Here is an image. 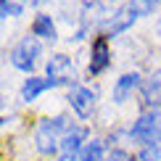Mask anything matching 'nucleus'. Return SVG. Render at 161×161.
<instances>
[{
    "label": "nucleus",
    "instance_id": "f257e3e1",
    "mask_svg": "<svg viewBox=\"0 0 161 161\" xmlns=\"http://www.w3.org/2000/svg\"><path fill=\"white\" fill-rule=\"evenodd\" d=\"M69 119L66 116H53V119H45L42 124L37 127V135H35V143H37V151L50 156L61 148V140L64 135L69 132Z\"/></svg>",
    "mask_w": 161,
    "mask_h": 161
},
{
    "label": "nucleus",
    "instance_id": "f8f14e48",
    "mask_svg": "<svg viewBox=\"0 0 161 161\" xmlns=\"http://www.w3.org/2000/svg\"><path fill=\"white\" fill-rule=\"evenodd\" d=\"M143 98H145V103H158V98H161V71H153L148 79H143Z\"/></svg>",
    "mask_w": 161,
    "mask_h": 161
},
{
    "label": "nucleus",
    "instance_id": "f3484780",
    "mask_svg": "<svg viewBox=\"0 0 161 161\" xmlns=\"http://www.w3.org/2000/svg\"><path fill=\"white\" fill-rule=\"evenodd\" d=\"M45 3V0H32V5H42Z\"/></svg>",
    "mask_w": 161,
    "mask_h": 161
},
{
    "label": "nucleus",
    "instance_id": "1a4fd4ad",
    "mask_svg": "<svg viewBox=\"0 0 161 161\" xmlns=\"http://www.w3.org/2000/svg\"><path fill=\"white\" fill-rule=\"evenodd\" d=\"M50 87H56L50 79L29 77V79H24V85H21V100H24V103H32V100H37L45 90H50Z\"/></svg>",
    "mask_w": 161,
    "mask_h": 161
},
{
    "label": "nucleus",
    "instance_id": "39448f33",
    "mask_svg": "<svg viewBox=\"0 0 161 161\" xmlns=\"http://www.w3.org/2000/svg\"><path fill=\"white\" fill-rule=\"evenodd\" d=\"M95 90H90V87H82V85H77L74 90H71V95H69V103H71V108H74V114L79 119H90V114L92 108H95Z\"/></svg>",
    "mask_w": 161,
    "mask_h": 161
},
{
    "label": "nucleus",
    "instance_id": "7ed1b4c3",
    "mask_svg": "<svg viewBox=\"0 0 161 161\" xmlns=\"http://www.w3.org/2000/svg\"><path fill=\"white\" fill-rule=\"evenodd\" d=\"M132 140H137L140 145H151L156 143V137L161 135V114L158 111H145L137 116V122L130 130Z\"/></svg>",
    "mask_w": 161,
    "mask_h": 161
},
{
    "label": "nucleus",
    "instance_id": "2eb2a0df",
    "mask_svg": "<svg viewBox=\"0 0 161 161\" xmlns=\"http://www.w3.org/2000/svg\"><path fill=\"white\" fill-rule=\"evenodd\" d=\"M24 13V5L13 3V0H0V16L8 19V16H21Z\"/></svg>",
    "mask_w": 161,
    "mask_h": 161
},
{
    "label": "nucleus",
    "instance_id": "a211bd4d",
    "mask_svg": "<svg viewBox=\"0 0 161 161\" xmlns=\"http://www.w3.org/2000/svg\"><path fill=\"white\" fill-rule=\"evenodd\" d=\"M13 3H19V5H24V3H26V0H13Z\"/></svg>",
    "mask_w": 161,
    "mask_h": 161
},
{
    "label": "nucleus",
    "instance_id": "9b49d317",
    "mask_svg": "<svg viewBox=\"0 0 161 161\" xmlns=\"http://www.w3.org/2000/svg\"><path fill=\"white\" fill-rule=\"evenodd\" d=\"M32 37H42L48 42H56L58 32H56V24H53V19L48 13H37L35 24H32Z\"/></svg>",
    "mask_w": 161,
    "mask_h": 161
},
{
    "label": "nucleus",
    "instance_id": "0eeeda50",
    "mask_svg": "<svg viewBox=\"0 0 161 161\" xmlns=\"http://www.w3.org/2000/svg\"><path fill=\"white\" fill-rule=\"evenodd\" d=\"M108 64H111L108 40L106 37H95L92 40V50H90V74H100Z\"/></svg>",
    "mask_w": 161,
    "mask_h": 161
},
{
    "label": "nucleus",
    "instance_id": "4468645a",
    "mask_svg": "<svg viewBox=\"0 0 161 161\" xmlns=\"http://www.w3.org/2000/svg\"><path fill=\"white\" fill-rule=\"evenodd\" d=\"M161 158V145L151 143V145H143L137 153V161H158Z\"/></svg>",
    "mask_w": 161,
    "mask_h": 161
},
{
    "label": "nucleus",
    "instance_id": "6e6552de",
    "mask_svg": "<svg viewBox=\"0 0 161 161\" xmlns=\"http://www.w3.org/2000/svg\"><path fill=\"white\" fill-rule=\"evenodd\" d=\"M143 82V77L137 74V71H127L116 79V85H114V103H124V100H130V95L140 87Z\"/></svg>",
    "mask_w": 161,
    "mask_h": 161
},
{
    "label": "nucleus",
    "instance_id": "423d86ee",
    "mask_svg": "<svg viewBox=\"0 0 161 161\" xmlns=\"http://www.w3.org/2000/svg\"><path fill=\"white\" fill-rule=\"evenodd\" d=\"M137 13H135V8H132V3H124L122 8H116L114 11V16L106 21V32L108 35H122V32H127L132 24L137 21Z\"/></svg>",
    "mask_w": 161,
    "mask_h": 161
},
{
    "label": "nucleus",
    "instance_id": "aec40b11",
    "mask_svg": "<svg viewBox=\"0 0 161 161\" xmlns=\"http://www.w3.org/2000/svg\"><path fill=\"white\" fill-rule=\"evenodd\" d=\"M158 106H161V98H158Z\"/></svg>",
    "mask_w": 161,
    "mask_h": 161
},
{
    "label": "nucleus",
    "instance_id": "ddd939ff",
    "mask_svg": "<svg viewBox=\"0 0 161 161\" xmlns=\"http://www.w3.org/2000/svg\"><path fill=\"white\" fill-rule=\"evenodd\" d=\"M106 145L100 143V140H92V143H87L82 153H79V161H106Z\"/></svg>",
    "mask_w": 161,
    "mask_h": 161
},
{
    "label": "nucleus",
    "instance_id": "9d476101",
    "mask_svg": "<svg viewBox=\"0 0 161 161\" xmlns=\"http://www.w3.org/2000/svg\"><path fill=\"white\" fill-rule=\"evenodd\" d=\"M85 137H87V130H85V127H71V130L64 135V140H61V151L66 153V156L74 158L77 153H82Z\"/></svg>",
    "mask_w": 161,
    "mask_h": 161
},
{
    "label": "nucleus",
    "instance_id": "20e7f679",
    "mask_svg": "<svg viewBox=\"0 0 161 161\" xmlns=\"http://www.w3.org/2000/svg\"><path fill=\"white\" fill-rule=\"evenodd\" d=\"M45 71H48V79L53 85H71L74 82V64H71L69 56H64V53H56V56H50V61L45 64Z\"/></svg>",
    "mask_w": 161,
    "mask_h": 161
},
{
    "label": "nucleus",
    "instance_id": "f03ea898",
    "mask_svg": "<svg viewBox=\"0 0 161 161\" xmlns=\"http://www.w3.org/2000/svg\"><path fill=\"white\" fill-rule=\"evenodd\" d=\"M42 56V45H40L37 37H24L16 48L11 50V64L16 66L19 71H32Z\"/></svg>",
    "mask_w": 161,
    "mask_h": 161
},
{
    "label": "nucleus",
    "instance_id": "6ab92c4d",
    "mask_svg": "<svg viewBox=\"0 0 161 161\" xmlns=\"http://www.w3.org/2000/svg\"><path fill=\"white\" fill-rule=\"evenodd\" d=\"M156 29H158V35H161V19H158V26H156Z\"/></svg>",
    "mask_w": 161,
    "mask_h": 161
},
{
    "label": "nucleus",
    "instance_id": "dca6fc26",
    "mask_svg": "<svg viewBox=\"0 0 161 161\" xmlns=\"http://www.w3.org/2000/svg\"><path fill=\"white\" fill-rule=\"evenodd\" d=\"M58 161H74V158H71V156H61V158H58Z\"/></svg>",
    "mask_w": 161,
    "mask_h": 161
}]
</instances>
